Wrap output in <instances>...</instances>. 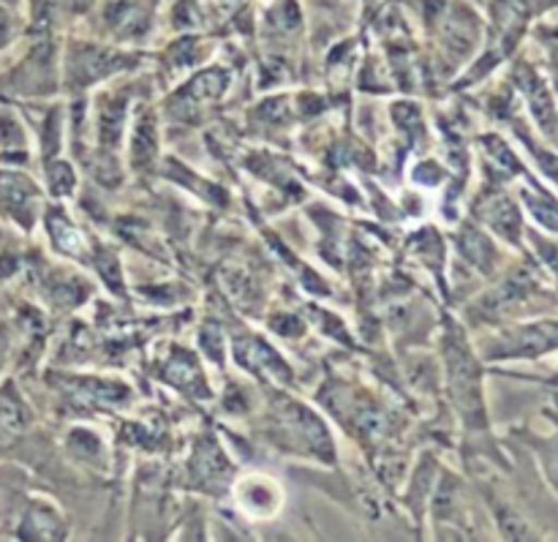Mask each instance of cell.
<instances>
[{
	"mask_svg": "<svg viewBox=\"0 0 558 542\" xmlns=\"http://www.w3.org/2000/svg\"><path fill=\"white\" fill-rule=\"evenodd\" d=\"M558 352V320H537L518 325L490 344L488 354L499 360H539Z\"/></svg>",
	"mask_w": 558,
	"mask_h": 542,
	"instance_id": "1",
	"label": "cell"
},
{
	"mask_svg": "<svg viewBox=\"0 0 558 542\" xmlns=\"http://www.w3.org/2000/svg\"><path fill=\"white\" fill-rule=\"evenodd\" d=\"M512 76H515L518 91H521L523 98H526L534 123H537V129L543 131L545 140L550 142L554 140V131L558 123V101H556L554 85H550V82L545 80L532 63H526V60H518Z\"/></svg>",
	"mask_w": 558,
	"mask_h": 542,
	"instance_id": "2",
	"label": "cell"
},
{
	"mask_svg": "<svg viewBox=\"0 0 558 542\" xmlns=\"http://www.w3.org/2000/svg\"><path fill=\"white\" fill-rule=\"evenodd\" d=\"M38 189L27 174L16 172L11 167H0V213L20 224L22 229H31L36 216Z\"/></svg>",
	"mask_w": 558,
	"mask_h": 542,
	"instance_id": "3",
	"label": "cell"
},
{
	"mask_svg": "<svg viewBox=\"0 0 558 542\" xmlns=\"http://www.w3.org/2000/svg\"><path fill=\"white\" fill-rule=\"evenodd\" d=\"M477 216L510 245L523 243V234H526L523 213L518 207V202L510 194H505V191H490V194H485L477 205Z\"/></svg>",
	"mask_w": 558,
	"mask_h": 542,
	"instance_id": "4",
	"label": "cell"
},
{
	"mask_svg": "<svg viewBox=\"0 0 558 542\" xmlns=\"http://www.w3.org/2000/svg\"><path fill=\"white\" fill-rule=\"evenodd\" d=\"M523 207L529 210V216L539 224L548 234H558V196L550 194L545 185H539L537 180H529L521 189Z\"/></svg>",
	"mask_w": 558,
	"mask_h": 542,
	"instance_id": "5",
	"label": "cell"
},
{
	"mask_svg": "<svg viewBox=\"0 0 558 542\" xmlns=\"http://www.w3.org/2000/svg\"><path fill=\"white\" fill-rule=\"evenodd\" d=\"M529 442H532L534 453H537L545 478H548V483L554 485L558 494V431L554 436H532Z\"/></svg>",
	"mask_w": 558,
	"mask_h": 542,
	"instance_id": "6",
	"label": "cell"
},
{
	"mask_svg": "<svg viewBox=\"0 0 558 542\" xmlns=\"http://www.w3.org/2000/svg\"><path fill=\"white\" fill-rule=\"evenodd\" d=\"M529 240H532L534 251H537L539 262L545 265V270L554 276V281L558 284V240L556 238H545V234L534 232V229H526Z\"/></svg>",
	"mask_w": 558,
	"mask_h": 542,
	"instance_id": "7",
	"label": "cell"
},
{
	"mask_svg": "<svg viewBox=\"0 0 558 542\" xmlns=\"http://www.w3.org/2000/svg\"><path fill=\"white\" fill-rule=\"evenodd\" d=\"M534 33H537V41L543 44L545 52H548L550 80H554V91L558 96V25H539Z\"/></svg>",
	"mask_w": 558,
	"mask_h": 542,
	"instance_id": "8",
	"label": "cell"
},
{
	"mask_svg": "<svg viewBox=\"0 0 558 542\" xmlns=\"http://www.w3.org/2000/svg\"><path fill=\"white\" fill-rule=\"evenodd\" d=\"M16 16H14V9L11 5H3L0 3V52H3L5 47H9L11 41L16 38Z\"/></svg>",
	"mask_w": 558,
	"mask_h": 542,
	"instance_id": "9",
	"label": "cell"
},
{
	"mask_svg": "<svg viewBox=\"0 0 558 542\" xmlns=\"http://www.w3.org/2000/svg\"><path fill=\"white\" fill-rule=\"evenodd\" d=\"M71 183H74V180H71V172L65 164H52V167H49V185L54 189V194H69Z\"/></svg>",
	"mask_w": 558,
	"mask_h": 542,
	"instance_id": "10",
	"label": "cell"
},
{
	"mask_svg": "<svg viewBox=\"0 0 558 542\" xmlns=\"http://www.w3.org/2000/svg\"><path fill=\"white\" fill-rule=\"evenodd\" d=\"M9 352H11V330L5 322H0V371H3L5 363H9Z\"/></svg>",
	"mask_w": 558,
	"mask_h": 542,
	"instance_id": "11",
	"label": "cell"
},
{
	"mask_svg": "<svg viewBox=\"0 0 558 542\" xmlns=\"http://www.w3.org/2000/svg\"><path fill=\"white\" fill-rule=\"evenodd\" d=\"M545 414H548V418H554L556 425H558V393H554V396H550V409Z\"/></svg>",
	"mask_w": 558,
	"mask_h": 542,
	"instance_id": "12",
	"label": "cell"
},
{
	"mask_svg": "<svg viewBox=\"0 0 558 542\" xmlns=\"http://www.w3.org/2000/svg\"><path fill=\"white\" fill-rule=\"evenodd\" d=\"M0 3H3V5H11V9H14V5L20 3V0H0Z\"/></svg>",
	"mask_w": 558,
	"mask_h": 542,
	"instance_id": "13",
	"label": "cell"
}]
</instances>
